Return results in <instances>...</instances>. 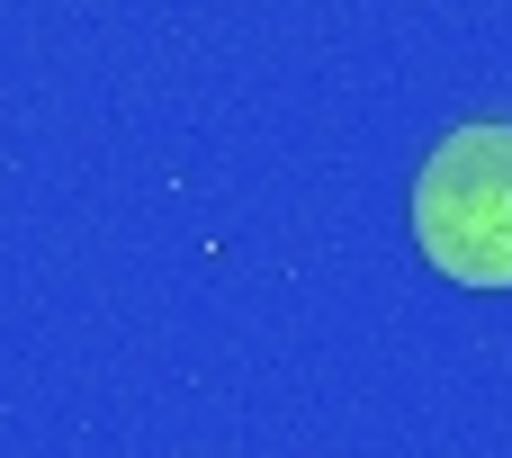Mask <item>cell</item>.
Masks as SVG:
<instances>
[{"label": "cell", "mask_w": 512, "mask_h": 458, "mask_svg": "<svg viewBox=\"0 0 512 458\" xmlns=\"http://www.w3.org/2000/svg\"><path fill=\"white\" fill-rule=\"evenodd\" d=\"M414 243L459 288H512V126H459L414 171Z\"/></svg>", "instance_id": "6da1fadb"}]
</instances>
